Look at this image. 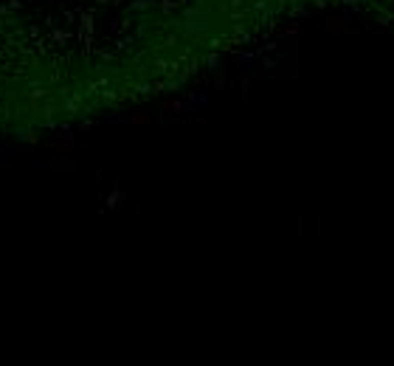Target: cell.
<instances>
[{"label":"cell","mask_w":394,"mask_h":366,"mask_svg":"<svg viewBox=\"0 0 394 366\" xmlns=\"http://www.w3.org/2000/svg\"><path fill=\"white\" fill-rule=\"evenodd\" d=\"M48 166H51V164H48L42 155H37V158H31V160H28V169H48Z\"/></svg>","instance_id":"cell-1"}]
</instances>
